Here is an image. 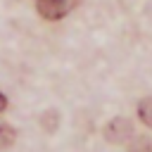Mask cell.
Here are the masks:
<instances>
[{
    "label": "cell",
    "instance_id": "6da1fadb",
    "mask_svg": "<svg viewBox=\"0 0 152 152\" xmlns=\"http://www.w3.org/2000/svg\"><path fill=\"white\" fill-rule=\"evenodd\" d=\"M38 14L48 21H57L62 17L69 14L71 10V0H38Z\"/></svg>",
    "mask_w": 152,
    "mask_h": 152
},
{
    "label": "cell",
    "instance_id": "8992f818",
    "mask_svg": "<svg viewBox=\"0 0 152 152\" xmlns=\"http://www.w3.org/2000/svg\"><path fill=\"white\" fill-rule=\"evenodd\" d=\"M5 109H7V97H5L2 93H0V114H2Z\"/></svg>",
    "mask_w": 152,
    "mask_h": 152
},
{
    "label": "cell",
    "instance_id": "5b68a950",
    "mask_svg": "<svg viewBox=\"0 0 152 152\" xmlns=\"http://www.w3.org/2000/svg\"><path fill=\"white\" fill-rule=\"evenodd\" d=\"M131 152H152V145H150L147 140H138V142L131 147Z\"/></svg>",
    "mask_w": 152,
    "mask_h": 152
},
{
    "label": "cell",
    "instance_id": "3957f363",
    "mask_svg": "<svg viewBox=\"0 0 152 152\" xmlns=\"http://www.w3.org/2000/svg\"><path fill=\"white\" fill-rule=\"evenodd\" d=\"M138 116L147 128H152V97H145L138 102Z\"/></svg>",
    "mask_w": 152,
    "mask_h": 152
},
{
    "label": "cell",
    "instance_id": "277c9868",
    "mask_svg": "<svg viewBox=\"0 0 152 152\" xmlns=\"http://www.w3.org/2000/svg\"><path fill=\"white\" fill-rule=\"evenodd\" d=\"M14 138H17L14 128H12L10 124H2V121H0V150H7V147L14 142Z\"/></svg>",
    "mask_w": 152,
    "mask_h": 152
},
{
    "label": "cell",
    "instance_id": "7a4b0ae2",
    "mask_svg": "<svg viewBox=\"0 0 152 152\" xmlns=\"http://www.w3.org/2000/svg\"><path fill=\"white\" fill-rule=\"evenodd\" d=\"M104 135H107V140H112V142H124V140H128V138L133 135V124H131L128 119H124V116H116V119H112V121L107 124Z\"/></svg>",
    "mask_w": 152,
    "mask_h": 152
}]
</instances>
